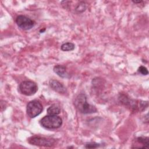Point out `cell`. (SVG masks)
I'll return each instance as SVG.
<instances>
[{"label":"cell","mask_w":149,"mask_h":149,"mask_svg":"<svg viewBox=\"0 0 149 149\" xmlns=\"http://www.w3.org/2000/svg\"><path fill=\"white\" fill-rule=\"evenodd\" d=\"M119 102L133 112H141L148 107V102L130 98L125 94H120L118 97Z\"/></svg>","instance_id":"obj_1"},{"label":"cell","mask_w":149,"mask_h":149,"mask_svg":"<svg viewBox=\"0 0 149 149\" xmlns=\"http://www.w3.org/2000/svg\"><path fill=\"white\" fill-rule=\"evenodd\" d=\"M74 105L76 109L83 114H90L97 112L95 106L90 104L87 101L85 94H79L74 99Z\"/></svg>","instance_id":"obj_2"},{"label":"cell","mask_w":149,"mask_h":149,"mask_svg":"<svg viewBox=\"0 0 149 149\" xmlns=\"http://www.w3.org/2000/svg\"><path fill=\"white\" fill-rule=\"evenodd\" d=\"M41 125L47 129H55L60 127L62 125V119L57 115H48L40 120Z\"/></svg>","instance_id":"obj_3"},{"label":"cell","mask_w":149,"mask_h":149,"mask_svg":"<svg viewBox=\"0 0 149 149\" xmlns=\"http://www.w3.org/2000/svg\"><path fill=\"white\" fill-rule=\"evenodd\" d=\"M19 89L22 94L27 96H31L36 94L38 90V87L34 81L26 80L20 83Z\"/></svg>","instance_id":"obj_4"},{"label":"cell","mask_w":149,"mask_h":149,"mask_svg":"<svg viewBox=\"0 0 149 149\" xmlns=\"http://www.w3.org/2000/svg\"><path fill=\"white\" fill-rule=\"evenodd\" d=\"M28 142L30 144L34 146L50 147L54 145L55 143V140L52 138L37 136L30 137L28 140Z\"/></svg>","instance_id":"obj_5"},{"label":"cell","mask_w":149,"mask_h":149,"mask_svg":"<svg viewBox=\"0 0 149 149\" xmlns=\"http://www.w3.org/2000/svg\"><path fill=\"white\" fill-rule=\"evenodd\" d=\"M42 105L38 100L31 101L27 105V114L30 118H34L37 116L42 112Z\"/></svg>","instance_id":"obj_6"},{"label":"cell","mask_w":149,"mask_h":149,"mask_svg":"<svg viewBox=\"0 0 149 149\" xmlns=\"http://www.w3.org/2000/svg\"><path fill=\"white\" fill-rule=\"evenodd\" d=\"M15 22L19 27L24 30L31 29L35 24L34 20L24 15L17 16L16 18Z\"/></svg>","instance_id":"obj_7"},{"label":"cell","mask_w":149,"mask_h":149,"mask_svg":"<svg viewBox=\"0 0 149 149\" xmlns=\"http://www.w3.org/2000/svg\"><path fill=\"white\" fill-rule=\"evenodd\" d=\"M49 85L53 90L59 94H65L66 93V87L58 80L54 79L49 80Z\"/></svg>","instance_id":"obj_8"},{"label":"cell","mask_w":149,"mask_h":149,"mask_svg":"<svg viewBox=\"0 0 149 149\" xmlns=\"http://www.w3.org/2000/svg\"><path fill=\"white\" fill-rule=\"evenodd\" d=\"M148 140L149 139L147 137H138L136 139V143L137 144L133 145L132 148H147L148 147Z\"/></svg>","instance_id":"obj_9"},{"label":"cell","mask_w":149,"mask_h":149,"mask_svg":"<svg viewBox=\"0 0 149 149\" xmlns=\"http://www.w3.org/2000/svg\"><path fill=\"white\" fill-rule=\"evenodd\" d=\"M54 72L62 78L69 77V74L66 71L65 66L61 65H57L54 67Z\"/></svg>","instance_id":"obj_10"},{"label":"cell","mask_w":149,"mask_h":149,"mask_svg":"<svg viewBox=\"0 0 149 149\" xmlns=\"http://www.w3.org/2000/svg\"><path fill=\"white\" fill-rule=\"evenodd\" d=\"M61 112L60 107L55 104H53L51 105L47 109V113L48 115H58Z\"/></svg>","instance_id":"obj_11"},{"label":"cell","mask_w":149,"mask_h":149,"mask_svg":"<svg viewBox=\"0 0 149 149\" xmlns=\"http://www.w3.org/2000/svg\"><path fill=\"white\" fill-rule=\"evenodd\" d=\"M74 44L70 42H68L62 44L61 49L63 51H73L74 49Z\"/></svg>","instance_id":"obj_12"},{"label":"cell","mask_w":149,"mask_h":149,"mask_svg":"<svg viewBox=\"0 0 149 149\" xmlns=\"http://www.w3.org/2000/svg\"><path fill=\"white\" fill-rule=\"evenodd\" d=\"M86 9V4L84 2H80L75 8V10L78 13H82Z\"/></svg>","instance_id":"obj_13"},{"label":"cell","mask_w":149,"mask_h":149,"mask_svg":"<svg viewBox=\"0 0 149 149\" xmlns=\"http://www.w3.org/2000/svg\"><path fill=\"white\" fill-rule=\"evenodd\" d=\"M100 144L95 142H90L87 143L85 145L86 148H95L100 147Z\"/></svg>","instance_id":"obj_14"},{"label":"cell","mask_w":149,"mask_h":149,"mask_svg":"<svg viewBox=\"0 0 149 149\" xmlns=\"http://www.w3.org/2000/svg\"><path fill=\"white\" fill-rule=\"evenodd\" d=\"M138 72L139 73H140L141 74L143 75H147L148 73V70L147 69L143 66H140L139 69H138Z\"/></svg>","instance_id":"obj_15"},{"label":"cell","mask_w":149,"mask_h":149,"mask_svg":"<svg viewBox=\"0 0 149 149\" xmlns=\"http://www.w3.org/2000/svg\"><path fill=\"white\" fill-rule=\"evenodd\" d=\"M143 1H133V3H141V2H142Z\"/></svg>","instance_id":"obj_16"}]
</instances>
